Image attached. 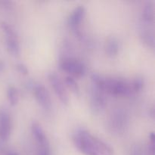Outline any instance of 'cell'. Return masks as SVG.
<instances>
[{
  "mask_svg": "<svg viewBox=\"0 0 155 155\" xmlns=\"http://www.w3.org/2000/svg\"><path fill=\"white\" fill-rule=\"evenodd\" d=\"M142 18L147 23L153 22L154 18V4L151 2H148L145 4L142 12Z\"/></svg>",
  "mask_w": 155,
  "mask_h": 155,
  "instance_id": "cell-13",
  "label": "cell"
},
{
  "mask_svg": "<svg viewBox=\"0 0 155 155\" xmlns=\"http://www.w3.org/2000/svg\"><path fill=\"white\" fill-rule=\"evenodd\" d=\"M90 139L94 148L100 155H114V151L110 145L92 135Z\"/></svg>",
  "mask_w": 155,
  "mask_h": 155,
  "instance_id": "cell-10",
  "label": "cell"
},
{
  "mask_svg": "<svg viewBox=\"0 0 155 155\" xmlns=\"http://www.w3.org/2000/svg\"><path fill=\"white\" fill-rule=\"evenodd\" d=\"M61 68L64 71L77 77H82L86 73L85 65L80 61L72 58H67L62 61L61 63Z\"/></svg>",
  "mask_w": 155,
  "mask_h": 155,
  "instance_id": "cell-5",
  "label": "cell"
},
{
  "mask_svg": "<svg viewBox=\"0 0 155 155\" xmlns=\"http://www.w3.org/2000/svg\"><path fill=\"white\" fill-rule=\"evenodd\" d=\"M104 91L115 95H129L131 93L130 84L120 79L104 78Z\"/></svg>",
  "mask_w": 155,
  "mask_h": 155,
  "instance_id": "cell-2",
  "label": "cell"
},
{
  "mask_svg": "<svg viewBox=\"0 0 155 155\" xmlns=\"http://www.w3.org/2000/svg\"><path fill=\"white\" fill-rule=\"evenodd\" d=\"M34 95L38 104L45 111H50L51 108V101L47 89L42 85L34 86Z\"/></svg>",
  "mask_w": 155,
  "mask_h": 155,
  "instance_id": "cell-7",
  "label": "cell"
},
{
  "mask_svg": "<svg viewBox=\"0 0 155 155\" xmlns=\"http://www.w3.org/2000/svg\"><path fill=\"white\" fill-rule=\"evenodd\" d=\"M86 15L84 6L80 5L74 8L68 18V24L74 30H77Z\"/></svg>",
  "mask_w": 155,
  "mask_h": 155,
  "instance_id": "cell-9",
  "label": "cell"
},
{
  "mask_svg": "<svg viewBox=\"0 0 155 155\" xmlns=\"http://www.w3.org/2000/svg\"><path fill=\"white\" fill-rule=\"evenodd\" d=\"M3 68H4V64H3L2 62L0 61V72H1V71H2Z\"/></svg>",
  "mask_w": 155,
  "mask_h": 155,
  "instance_id": "cell-22",
  "label": "cell"
},
{
  "mask_svg": "<svg viewBox=\"0 0 155 155\" xmlns=\"http://www.w3.org/2000/svg\"><path fill=\"white\" fill-rule=\"evenodd\" d=\"M106 53L110 57H114L119 51V42L114 37H110L107 39L106 43Z\"/></svg>",
  "mask_w": 155,
  "mask_h": 155,
  "instance_id": "cell-12",
  "label": "cell"
},
{
  "mask_svg": "<svg viewBox=\"0 0 155 155\" xmlns=\"http://www.w3.org/2000/svg\"><path fill=\"white\" fill-rule=\"evenodd\" d=\"M130 155H142V150H141L140 147L139 145H135L132 148L131 154Z\"/></svg>",
  "mask_w": 155,
  "mask_h": 155,
  "instance_id": "cell-21",
  "label": "cell"
},
{
  "mask_svg": "<svg viewBox=\"0 0 155 155\" xmlns=\"http://www.w3.org/2000/svg\"><path fill=\"white\" fill-rule=\"evenodd\" d=\"M32 133H33V136L37 141L39 145L43 146V145H48V142L47 140V138L45 136V133H44L43 130H42V127L39 125L37 123H33L31 127Z\"/></svg>",
  "mask_w": 155,
  "mask_h": 155,
  "instance_id": "cell-11",
  "label": "cell"
},
{
  "mask_svg": "<svg viewBox=\"0 0 155 155\" xmlns=\"http://www.w3.org/2000/svg\"><path fill=\"white\" fill-rule=\"evenodd\" d=\"M141 37L142 38V41L145 42L148 46L154 48V35L152 31L148 30H142L141 33Z\"/></svg>",
  "mask_w": 155,
  "mask_h": 155,
  "instance_id": "cell-15",
  "label": "cell"
},
{
  "mask_svg": "<svg viewBox=\"0 0 155 155\" xmlns=\"http://www.w3.org/2000/svg\"><path fill=\"white\" fill-rule=\"evenodd\" d=\"M116 117L114 118V124L115 125V128L117 129H119V128H121V127H122V125L124 124V119L123 118V117L121 116V114L120 113H117V114Z\"/></svg>",
  "mask_w": 155,
  "mask_h": 155,
  "instance_id": "cell-18",
  "label": "cell"
},
{
  "mask_svg": "<svg viewBox=\"0 0 155 155\" xmlns=\"http://www.w3.org/2000/svg\"><path fill=\"white\" fill-rule=\"evenodd\" d=\"M16 68L18 72H20L22 74H28V69L27 66L22 63H19L16 65Z\"/></svg>",
  "mask_w": 155,
  "mask_h": 155,
  "instance_id": "cell-19",
  "label": "cell"
},
{
  "mask_svg": "<svg viewBox=\"0 0 155 155\" xmlns=\"http://www.w3.org/2000/svg\"><path fill=\"white\" fill-rule=\"evenodd\" d=\"M9 155H18L17 154H10Z\"/></svg>",
  "mask_w": 155,
  "mask_h": 155,
  "instance_id": "cell-23",
  "label": "cell"
},
{
  "mask_svg": "<svg viewBox=\"0 0 155 155\" xmlns=\"http://www.w3.org/2000/svg\"><path fill=\"white\" fill-rule=\"evenodd\" d=\"M91 134L86 130H80L74 136V143L85 155H100L95 151L91 141Z\"/></svg>",
  "mask_w": 155,
  "mask_h": 155,
  "instance_id": "cell-1",
  "label": "cell"
},
{
  "mask_svg": "<svg viewBox=\"0 0 155 155\" xmlns=\"http://www.w3.org/2000/svg\"><path fill=\"white\" fill-rule=\"evenodd\" d=\"M48 79L58 98L64 104L67 105L69 102V98L58 76L54 73H50L48 75Z\"/></svg>",
  "mask_w": 155,
  "mask_h": 155,
  "instance_id": "cell-4",
  "label": "cell"
},
{
  "mask_svg": "<svg viewBox=\"0 0 155 155\" xmlns=\"http://www.w3.org/2000/svg\"><path fill=\"white\" fill-rule=\"evenodd\" d=\"M144 86V80L142 77H136L133 82V89L136 92H139Z\"/></svg>",
  "mask_w": 155,
  "mask_h": 155,
  "instance_id": "cell-17",
  "label": "cell"
},
{
  "mask_svg": "<svg viewBox=\"0 0 155 155\" xmlns=\"http://www.w3.org/2000/svg\"><path fill=\"white\" fill-rule=\"evenodd\" d=\"M11 117L5 110H0V139L7 140L11 133Z\"/></svg>",
  "mask_w": 155,
  "mask_h": 155,
  "instance_id": "cell-8",
  "label": "cell"
},
{
  "mask_svg": "<svg viewBox=\"0 0 155 155\" xmlns=\"http://www.w3.org/2000/svg\"><path fill=\"white\" fill-rule=\"evenodd\" d=\"M38 155H50L49 145H43V146H41V148L39 151Z\"/></svg>",
  "mask_w": 155,
  "mask_h": 155,
  "instance_id": "cell-20",
  "label": "cell"
},
{
  "mask_svg": "<svg viewBox=\"0 0 155 155\" xmlns=\"http://www.w3.org/2000/svg\"><path fill=\"white\" fill-rule=\"evenodd\" d=\"M7 97L9 103L12 106L16 105L18 102V99H19L18 92L16 88L14 86H9L7 90Z\"/></svg>",
  "mask_w": 155,
  "mask_h": 155,
  "instance_id": "cell-14",
  "label": "cell"
},
{
  "mask_svg": "<svg viewBox=\"0 0 155 155\" xmlns=\"http://www.w3.org/2000/svg\"><path fill=\"white\" fill-rule=\"evenodd\" d=\"M106 99L104 91L92 85L91 88V107L94 113H99L105 107Z\"/></svg>",
  "mask_w": 155,
  "mask_h": 155,
  "instance_id": "cell-6",
  "label": "cell"
},
{
  "mask_svg": "<svg viewBox=\"0 0 155 155\" xmlns=\"http://www.w3.org/2000/svg\"><path fill=\"white\" fill-rule=\"evenodd\" d=\"M65 83L68 86V87L72 91V92H74L76 95H79V93H80V88H79L77 83L73 77H67L65 78Z\"/></svg>",
  "mask_w": 155,
  "mask_h": 155,
  "instance_id": "cell-16",
  "label": "cell"
},
{
  "mask_svg": "<svg viewBox=\"0 0 155 155\" xmlns=\"http://www.w3.org/2000/svg\"><path fill=\"white\" fill-rule=\"evenodd\" d=\"M1 27L5 34L8 51L12 55L18 57L20 54V45L15 30L5 22L1 23Z\"/></svg>",
  "mask_w": 155,
  "mask_h": 155,
  "instance_id": "cell-3",
  "label": "cell"
}]
</instances>
